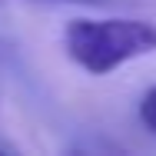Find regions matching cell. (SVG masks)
Instances as JSON below:
<instances>
[{"instance_id":"obj_3","label":"cell","mask_w":156,"mask_h":156,"mask_svg":"<svg viewBox=\"0 0 156 156\" xmlns=\"http://www.w3.org/2000/svg\"><path fill=\"white\" fill-rule=\"evenodd\" d=\"M83 3H96V0H83Z\"/></svg>"},{"instance_id":"obj_2","label":"cell","mask_w":156,"mask_h":156,"mask_svg":"<svg viewBox=\"0 0 156 156\" xmlns=\"http://www.w3.org/2000/svg\"><path fill=\"white\" fill-rule=\"evenodd\" d=\"M140 120L150 133H156V87H150L140 100Z\"/></svg>"},{"instance_id":"obj_1","label":"cell","mask_w":156,"mask_h":156,"mask_svg":"<svg viewBox=\"0 0 156 156\" xmlns=\"http://www.w3.org/2000/svg\"><path fill=\"white\" fill-rule=\"evenodd\" d=\"M63 47L80 70L106 76L136 57L156 53V23L133 17H76L63 30Z\"/></svg>"}]
</instances>
